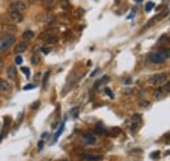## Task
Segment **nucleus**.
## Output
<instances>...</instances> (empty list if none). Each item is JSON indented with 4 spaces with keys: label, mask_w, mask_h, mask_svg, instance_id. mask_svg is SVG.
Listing matches in <instances>:
<instances>
[{
    "label": "nucleus",
    "mask_w": 170,
    "mask_h": 161,
    "mask_svg": "<svg viewBox=\"0 0 170 161\" xmlns=\"http://www.w3.org/2000/svg\"><path fill=\"white\" fill-rule=\"evenodd\" d=\"M37 2V0H30V3H36Z\"/></svg>",
    "instance_id": "2f4dec72"
},
{
    "label": "nucleus",
    "mask_w": 170,
    "mask_h": 161,
    "mask_svg": "<svg viewBox=\"0 0 170 161\" xmlns=\"http://www.w3.org/2000/svg\"><path fill=\"white\" fill-rule=\"evenodd\" d=\"M56 42H58V38H56L55 36H50V37L46 40V45H47V46H49V45H55Z\"/></svg>",
    "instance_id": "4468645a"
},
{
    "label": "nucleus",
    "mask_w": 170,
    "mask_h": 161,
    "mask_svg": "<svg viewBox=\"0 0 170 161\" xmlns=\"http://www.w3.org/2000/svg\"><path fill=\"white\" fill-rule=\"evenodd\" d=\"M49 73L50 72H45V77H43V88H46V82H47V77H49Z\"/></svg>",
    "instance_id": "b1692460"
},
{
    "label": "nucleus",
    "mask_w": 170,
    "mask_h": 161,
    "mask_svg": "<svg viewBox=\"0 0 170 161\" xmlns=\"http://www.w3.org/2000/svg\"><path fill=\"white\" fill-rule=\"evenodd\" d=\"M81 138L85 144H95V142H97V139H95L93 134H84Z\"/></svg>",
    "instance_id": "1a4fd4ad"
},
{
    "label": "nucleus",
    "mask_w": 170,
    "mask_h": 161,
    "mask_svg": "<svg viewBox=\"0 0 170 161\" xmlns=\"http://www.w3.org/2000/svg\"><path fill=\"white\" fill-rule=\"evenodd\" d=\"M15 63H16V64H21V63H23V58H21L20 55H17L16 59H15Z\"/></svg>",
    "instance_id": "a878e982"
},
{
    "label": "nucleus",
    "mask_w": 170,
    "mask_h": 161,
    "mask_svg": "<svg viewBox=\"0 0 170 161\" xmlns=\"http://www.w3.org/2000/svg\"><path fill=\"white\" fill-rule=\"evenodd\" d=\"M42 3H43V5L49 7V5H51V4L54 3V0H42Z\"/></svg>",
    "instance_id": "5701e85b"
},
{
    "label": "nucleus",
    "mask_w": 170,
    "mask_h": 161,
    "mask_svg": "<svg viewBox=\"0 0 170 161\" xmlns=\"http://www.w3.org/2000/svg\"><path fill=\"white\" fill-rule=\"evenodd\" d=\"M78 113H80V107L76 106V107H73V109H71V110H69V115H71L72 118H77Z\"/></svg>",
    "instance_id": "f8f14e48"
},
{
    "label": "nucleus",
    "mask_w": 170,
    "mask_h": 161,
    "mask_svg": "<svg viewBox=\"0 0 170 161\" xmlns=\"http://www.w3.org/2000/svg\"><path fill=\"white\" fill-rule=\"evenodd\" d=\"M26 50H28V42H26V41L19 42V43L16 45V47H15V53H16V55L24 53V51H26Z\"/></svg>",
    "instance_id": "6e6552de"
},
{
    "label": "nucleus",
    "mask_w": 170,
    "mask_h": 161,
    "mask_svg": "<svg viewBox=\"0 0 170 161\" xmlns=\"http://www.w3.org/2000/svg\"><path fill=\"white\" fill-rule=\"evenodd\" d=\"M63 130H64V124H60V128H59V131L56 132V134H55V136H54V142H55L56 139H58V138L60 136V134L63 132Z\"/></svg>",
    "instance_id": "6ab92c4d"
},
{
    "label": "nucleus",
    "mask_w": 170,
    "mask_h": 161,
    "mask_svg": "<svg viewBox=\"0 0 170 161\" xmlns=\"http://www.w3.org/2000/svg\"><path fill=\"white\" fill-rule=\"evenodd\" d=\"M38 106H39V102H34V103H33V106H32V107H33V109H37Z\"/></svg>",
    "instance_id": "c85d7f7f"
},
{
    "label": "nucleus",
    "mask_w": 170,
    "mask_h": 161,
    "mask_svg": "<svg viewBox=\"0 0 170 161\" xmlns=\"http://www.w3.org/2000/svg\"><path fill=\"white\" fill-rule=\"evenodd\" d=\"M9 8H11V11L23 12V11L26 9V4L24 2H21V0H15V2H12L9 4Z\"/></svg>",
    "instance_id": "39448f33"
},
{
    "label": "nucleus",
    "mask_w": 170,
    "mask_h": 161,
    "mask_svg": "<svg viewBox=\"0 0 170 161\" xmlns=\"http://www.w3.org/2000/svg\"><path fill=\"white\" fill-rule=\"evenodd\" d=\"M32 63H33V64H38V63H39V55H38L37 51H36V53H33V56H32Z\"/></svg>",
    "instance_id": "dca6fc26"
},
{
    "label": "nucleus",
    "mask_w": 170,
    "mask_h": 161,
    "mask_svg": "<svg viewBox=\"0 0 170 161\" xmlns=\"http://www.w3.org/2000/svg\"><path fill=\"white\" fill-rule=\"evenodd\" d=\"M59 161H71V160H67V159H62V160H59Z\"/></svg>",
    "instance_id": "7c9ffc66"
},
{
    "label": "nucleus",
    "mask_w": 170,
    "mask_h": 161,
    "mask_svg": "<svg viewBox=\"0 0 170 161\" xmlns=\"http://www.w3.org/2000/svg\"><path fill=\"white\" fill-rule=\"evenodd\" d=\"M33 88H36V85L32 84V85H25L24 86V90H30V89H33Z\"/></svg>",
    "instance_id": "bb28decb"
},
{
    "label": "nucleus",
    "mask_w": 170,
    "mask_h": 161,
    "mask_svg": "<svg viewBox=\"0 0 170 161\" xmlns=\"http://www.w3.org/2000/svg\"><path fill=\"white\" fill-rule=\"evenodd\" d=\"M33 37H34V32H33V30H26V32L23 33V40L24 41H29V40H32Z\"/></svg>",
    "instance_id": "9b49d317"
},
{
    "label": "nucleus",
    "mask_w": 170,
    "mask_h": 161,
    "mask_svg": "<svg viewBox=\"0 0 170 161\" xmlns=\"http://www.w3.org/2000/svg\"><path fill=\"white\" fill-rule=\"evenodd\" d=\"M78 159L85 161H102L103 156L99 153H92V152H78Z\"/></svg>",
    "instance_id": "20e7f679"
},
{
    "label": "nucleus",
    "mask_w": 170,
    "mask_h": 161,
    "mask_svg": "<svg viewBox=\"0 0 170 161\" xmlns=\"http://www.w3.org/2000/svg\"><path fill=\"white\" fill-rule=\"evenodd\" d=\"M169 58V50H162V51H156L149 55V62L154 64H161L166 62Z\"/></svg>",
    "instance_id": "f257e3e1"
},
{
    "label": "nucleus",
    "mask_w": 170,
    "mask_h": 161,
    "mask_svg": "<svg viewBox=\"0 0 170 161\" xmlns=\"http://www.w3.org/2000/svg\"><path fill=\"white\" fill-rule=\"evenodd\" d=\"M160 155H161L160 151H156V152H152V153H151V157H152V159H158Z\"/></svg>",
    "instance_id": "4be33fe9"
},
{
    "label": "nucleus",
    "mask_w": 170,
    "mask_h": 161,
    "mask_svg": "<svg viewBox=\"0 0 170 161\" xmlns=\"http://www.w3.org/2000/svg\"><path fill=\"white\" fill-rule=\"evenodd\" d=\"M3 66H4V62H3V59H0V69L3 68Z\"/></svg>",
    "instance_id": "c756f323"
},
{
    "label": "nucleus",
    "mask_w": 170,
    "mask_h": 161,
    "mask_svg": "<svg viewBox=\"0 0 170 161\" xmlns=\"http://www.w3.org/2000/svg\"><path fill=\"white\" fill-rule=\"evenodd\" d=\"M151 103L148 102V101H140L139 102V107H141V109H147V107H149Z\"/></svg>",
    "instance_id": "a211bd4d"
},
{
    "label": "nucleus",
    "mask_w": 170,
    "mask_h": 161,
    "mask_svg": "<svg viewBox=\"0 0 170 161\" xmlns=\"http://www.w3.org/2000/svg\"><path fill=\"white\" fill-rule=\"evenodd\" d=\"M153 94H154L156 98H160V97H162V96L166 94V92H165V89H164V86H162V88H158V89H157Z\"/></svg>",
    "instance_id": "ddd939ff"
},
{
    "label": "nucleus",
    "mask_w": 170,
    "mask_h": 161,
    "mask_svg": "<svg viewBox=\"0 0 170 161\" xmlns=\"http://www.w3.org/2000/svg\"><path fill=\"white\" fill-rule=\"evenodd\" d=\"M95 132L97 134H106V128L103 127V124L98 123L97 126H95Z\"/></svg>",
    "instance_id": "2eb2a0df"
},
{
    "label": "nucleus",
    "mask_w": 170,
    "mask_h": 161,
    "mask_svg": "<svg viewBox=\"0 0 170 161\" xmlns=\"http://www.w3.org/2000/svg\"><path fill=\"white\" fill-rule=\"evenodd\" d=\"M16 38L15 36H12V34H7V36H4L3 38H0V53H3V51L8 50L9 47L15 43Z\"/></svg>",
    "instance_id": "7ed1b4c3"
},
{
    "label": "nucleus",
    "mask_w": 170,
    "mask_h": 161,
    "mask_svg": "<svg viewBox=\"0 0 170 161\" xmlns=\"http://www.w3.org/2000/svg\"><path fill=\"white\" fill-rule=\"evenodd\" d=\"M152 8H154V3H152V2L147 3V5H145V11H147V12H151V11H152Z\"/></svg>",
    "instance_id": "aec40b11"
},
{
    "label": "nucleus",
    "mask_w": 170,
    "mask_h": 161,
    "mask_svg": "<svg viewBox=\"0 0 170 161\" xmlns=\"http://www.w3.org/2000/svg\"><path fill=\"white\" fill-rule=\"evenodd\" d=\"M135 2H137V3H139V2H141V0H135Z\"/></svg>",
    "instance_id": "f704fd0d"
},
{
    "label": "nucleus",
    "mask_w": 170,
    "mask_h": 161,
    "mask_svg": "<svg viewBox=\"0 0 170 161\" xmlns=\"http://www.w3.org/2000/svg\"><path fill=\"white\" fill-rule=\"evenodd\" d=\"M9 17H11V20L13 21V23H16V24H20V23H23V21H24V15H23V12L11 11V12H9Z\"/></svg>",
    "instance_id": "0eeeda50"
},
{
    "label": "nucleus",
    "mask_w": 170,
    "mask_h": 161,
    "mask_svg": "<svg viewBox=\"0 0 170 161\" xmlns=\"http://www.w3.org/2000/svg\"><path fill=\"white\" fill-rule=\"evenodd\" d=\"M140 124H141V115L140 114H135L132 115V122H131V131L135 132L136 130L140 127Z\"/></svg>",
    "instance_id": "423d86ee"
},
{
    "label": "nucleus",
    "mask_w": 170,
    "mask_h": 161,
    "mask_svg": "<svg viewBox=\"0 0 170 161\" xmlns=\"http://www.w3.org/2000/svg\"><path fill=\"white\" fill-rule=\"evenodd\" d=\"M21 72H24V75L28 77V79L30 77V69L28 67H21Z\"/></svg>",
    "instance_id": "f3484780"
},
{
    "label": "nucleus",
    "mask_w": 170,
    "mask_h": 161,
    "mask_svg": "<svg viewBox=\"0 0 170 161\" xmlns=\"http://www.w3.org/2000/svg\"><path fill=\"white\" fill-rule=\"evenodd\" d=\"M62 2H63V3H67V2H68V0H62Z\"/></svg>",
    "instance_id": "72a5a7b5"
},
{
    "label": "nucleus",
    "mask_w": 170,
    "mask_h": 161,
    "mask_svg": "<svg viewBox=\"0 0 170 161\" xmlns=\"http://www.w3.org/2000/svg\"><path fill=\"white\" fill-rule=\"evenodd\" d=\"M7 77H9L12 81H16L17 80V72H16V68L11 66L7 68Z\"/></svg>",
    "instance_id": "9d476101"
},
{
    "label": "nucleus",
    "mask_w": 170,
    "mask_h": 161,
    "mask_svg": "<svg viewBox=\"0 0 170 161\" xmlns=\"http://www.w3.org/2000/svg\"><path fill=\"white\" fill-rule=\"evenodd\" d=\"M42 145H43V142L41 140V142H39V143H38V149H39V151H41V149H42Z\"/></svg>",
    "instance_id": "cd10ccee"
},
{
    "label": "nucleus",
    "mask_w": 170,
    "mask_h": 161,
    "mask_svg": "<svg viewBox=\"0 0 170 161\" xmlns=\"http://www.w3.org/2000/svg\"><path fill=\"white\" fill-rule=\"evenodd\" d=\"M41 51H42V53L43 54H50V51H51V49H50V47H47V46H43V47H41Z\"/></svg>",
    "instance_id": "412c9836"
},
{
    "label": "nucleus",
    "mask_w": 170,
    "mask_h": 161,
    "mask_svg": "<svg viewBox=\"0 0 170 161\" xmlns=\"http://www.w3.org/2000/svg\"><path fill=\"white\" fill-rule=\"evenodd\" d=\"M105 92L107 93V96H109V97H110V98H114V93H113V92H111V90L109 89V88H106V89H105Z\"/></svg>",
    "instance_id": "393cba45"
},
{
    "label": "nucleus",
    "mask_w": 170,
    "mask_h": 161,
    "mask_svg": "<svg viewBox=\"0 0 170 161\" xmlns=\"http://www.w3.org/2000/svg\"><path fill=\"white\" fill-rule=\"evenodd\" d=\"M166 80H168V73L166 72H161V73H156V75L151 76L147 82L149 85H152V86H158L161 84H164V82H166Z\"/></svg>",
    "instance_id": "f03ea898"
},
{
    "label": "nucleus",
    "mask_w": 170,
    "mask_h": 161,
    "mask_svg": "<svg viewBox=\"0 0 170 161\" xmlns=\"http://www.w3.org/2000/svg\"><path fill=\"white\" fill-rule=\"evenodd\" d=\"M2 139H3V134H0V140H2Z\"/></svg>",
    "instance_id": "473e14b6"
}]
</instances>
